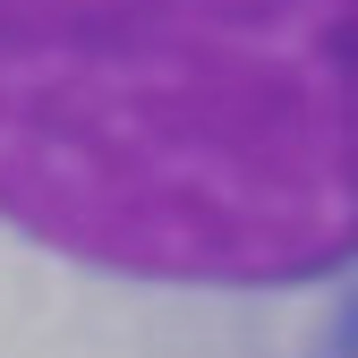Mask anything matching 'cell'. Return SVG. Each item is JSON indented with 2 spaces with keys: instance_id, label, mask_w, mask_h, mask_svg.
I'll return each instance as SVG.
<instances>
[{
  "instance_id": "6da1fadb",
  "label": "cell",
  "mask_w": 358,
  "mask_h": 358,
  "mask_svg": "<svg viewBox=\"0 0 358 358\" xmlns=\"http://www.w3.org/2000/svg\"><path fill=\"white\" fill-rule=\"evenodd\" d=\"M0 358H358V0H0Z\"/></svg>"
}]
</instances>
